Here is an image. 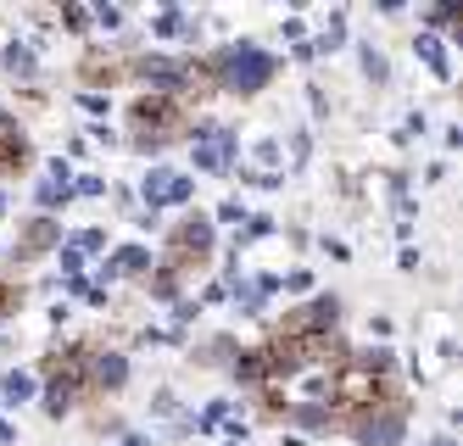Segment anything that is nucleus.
I'll return each instance as SVG.
<instances>
[{
    "instance_id": "f257e3e1",
    "label": "nucleus",
    "mask_w": 463,
    "mask_h": 446,
    "mask_svg": "<svg viewBox=\"0 0 463 446\" xmlns=\"http://www.w3.org/2000/svg\"><path fill=\"white\" fill-rule=\"evenodd\" d=\"M318 402H324L329 424L346 430V435H363V441L391 435L396 419H402V385H396L391 363L363 357V352H341L335 363L324 368Z\"/></svg>"
},
{
    "instance_id": "f03ea898",
    "label": "nucleus",
    "mask_w": 463,
    "mask_h": 446,
    "mask_svg": "<svg viewBox=\"0 0 463 446\" xmlns=\"http://www.w3.org/2000/svg\"><path fill=\"white\" fill-rule=\"evenodd\" d=\"M123 380V363L112 352H95V346H68L51 357V407H79V402H95L107 385Z\"/></svg>"
},
{
    "instance_id": "7ed1b4c3",
    "label": "nucleus",
    "mask_w": 463,
    "mask_h": 446,
    "mask_svg": "<svg viewBox=\"0 0 463 446\" xmlns=\"http://www.w3.org/2000/svg\"><path fill=\"white\" fill-rule=\"evenodd\" d=\"M128 134L140 146H168V140H184L190 134V100L174 95V90H151L128 107Z\"/></svg>"
},
{
    "instance_id": "20e7f679",
    "label": "nucleus",
    "mask_w": 463,
    "mask_h": 446,
    "mask_svg": "<svg viewBox=\"0 0 463 446\" xmlns=\"http://www.w3.org/2000/svg\"><path fill=\"white\" fill-rule=\"evenodd\" d=\"M207 246H213V240H207V223H202V218L179 223V229H174V240H168V262H162V268H168V285L179 280V273L202 268V262H207Z\"/></svg>"
},
{
    "instance_id": "39448f33",
    "label": "nucleus",
    "mask_w": 463,
    "mask_h": 446,
    "mask_svg": "<svg viewBox=\"0 0 463 446\" xmlns=\"http://www.w3.org/2000/svg\"><path fill=\"white\" fill-rule=\"evenodd\" d=\"M23 167H28V140H23L17 128L0 123V179H6V174H23Z\"/></svg>"
},
{
    "instance_id": "423d86ee",
    "label": "nucleus",
    "mask_w": 463,
    "mask_h": 446,
    "mask_svg": "<svg viewBox=\"0 0 463 446\" xmlns=\"http://www.w3.org/2000/svg\"><path fill=\"white\" fill-rule=\"evenodd\" d=\"M17 307H23V285L0 280V318H6V313H17Z\"/></svg>"
}]
</instances>
